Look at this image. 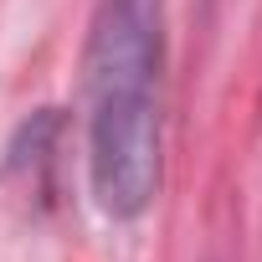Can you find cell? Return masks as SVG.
I'll list each match as a JSON object with an SVG mask.
<instances>
[{
  "label": "cell",
  "instance_id": "cell-1",
  "mask_svg": "<svg viewBox=\"0 0 262 262\" xmlns=\"http://www.w3.org/2000/svg\"><path fill=\"white\" fill-rule=\"evenodd\" d=\"M160 57L165 0H98L88 36V175L113 221L160 190Z\"/></svg>",
  "mask_w": 262,
  "mask_h": 262
}]
</instances>
